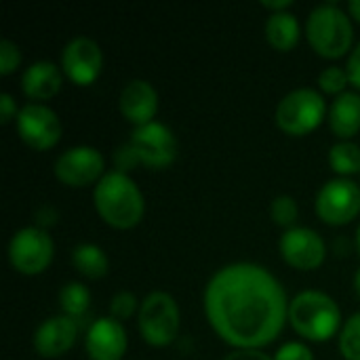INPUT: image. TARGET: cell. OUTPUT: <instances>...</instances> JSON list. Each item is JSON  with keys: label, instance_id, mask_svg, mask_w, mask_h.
<instances>
[{"label": "cell", "instance_id": "cell-7", "mask_svg": "<svg viewBox=\"0 0 360 360\" xmlns=\"http://www.w3.org/2000/svg\"><path fill=\"white\" fill-rule=\"evenodd\" d=\"M55 255L53 238L38 226L21 228L8 243V264L23 276H38L51 264Z\"/></svg>", "mask_w": 360, "mask_h": 360}, {"label": "cell", "instance_id": "cell-36", "mask_svg": "<svg viewBox=\"0 0 360 360\" xmlns=\"http://www.w3.org/2000/svg\"><path fill=\"white\" fill-rule=\"evenodd\" d=\"M356 249H359V253H360V226H359V230H356Z\"/></svg>", "mask_w": 360, "mask_h": 360}, {"label": "cell", "instance_id": "cell-1", "mask_svg": "<svg viewBox=\"0 0 360 360\" xmlns=\"http://www.w3.org/2000/svg\"><path fill=\"white\" fill-rule=\"evenodd\" d=\"M289 304L281 281L251 262L217 270L202 297L211 329L236 350H262L276 342L289 321Z\"/></svg>", "mask_w": 360, "mask_h": 360}, {"label": "cell", "instance_id": "cell-16", "mask_svg": "<svg viewBox=\"0 0 360 360\" xmlns=\"http://www.w3.org/2000/svg\"><path fill=\"white\" fill-rule=\"evenodd\" d=\"M118 110L124 120L135 124V129L150 124L154 122V116L158 112V93L148 80L133 78L120 91Z\"/></svg>", "mask_w": 360, "mask_h": 360}, {"label": "cell", "instance_id": "cell-28", "mask_svg": "<svg viewBox=\"0 0 360 360\" xmlns=\"http://www.w3.org/2000/svg\"><path fill=\"white\" fill-rule=\"evenodd\" d=\"M274 360H314V354L302 342H287L276 350Z\"/></svg>", "mask_w": 360, "mask_h": 360}, {"label": "cell", "instance_id": "cell-23", "mask_svg": "<svg viewBox=\"0 0 360 360\" xmlns=\"http://www.w3.org/2000/svg\"><path fill=\"white\" fill-rule=\"evenodd\" d=\"M340 352L346 360H360V312L352 314L340 331Z\"/></svg>", "mask_w": 360, "mask_h": 360}, {"label": "cell", "instance_id": "cell-30", "mask_svg": "<svg viewBox=\"0 0 360 360\" xmlns=\"http://www.w3.org/2000/svg\"><path fill=\"white\" fill-rule=\"evenodd\" d=\"M17 103L13 99L11 93H2L0 95V124H8L11 120H17Z\"/></svg>", "mask_w": 360, "mask_h": 360}, {"label": "cell", "instance_id": "cell-25", "mask_svg": "<svg viewBox=\"0 0 360 360\" xmlns=\"http://www.w3.org/2000/svg\"><path fill=\"white\" fill-rule=\"evenodd\" d=\"M350 84V78H348V72L346 68H338V65H329L325 68L321 74H319V86L323 93L327 95H344L346 93V86Z\"/></svg>", "mask_w": 360, "mask_h": 360}, {"label": "cell", "instance_id": "cell-18", "mask_svg": "<svg viewBox=\"0 0 360 360\" xmlns=\"http://www.w3.org/2000/svg\"><path fill=\"white\" fill-rule=\"evenodd\" d=\"M329 127L335 137L342 141H350L360 131V93L346 91L344 95L335 97L327 114Z\"/></svg>", "mask_w": 360, "mask_h": 360}, {"label": "cell", "instance_id": "cell-26", "mask_svg": "<svg viewBox=\"0 0 360 360\" xmlns=\"http://www.w3.org/2000/svg\"><path fill=\"white\" fill-rule=\"evenodd\" d=\"M139 308H141V304L137 302L135 293H131V291H120V293H116V295L112 297V302H110V316L122 323V321L133 319L135 312H139Z\"/></svg>", "mask_w": 360, "mask_h": 360}, {"label": "cell", "instance_id": "cell-24", "mask_svg": "<svg viewBox=\"0 0 360 360\" xmlns=\"http://www.w3.org/2000/svg\"><path fill=\"white\" fill-rule=\"evenodd\" d=\"M270 217L276 226L285 228V230H291L300 217V207H297V200L293 196H287V194H281L276 196L272 202H270Z\"/></svg>", "mask_w": 360, "mask_h": 360}, {"label": "cell", "instance_id": "cell-19", "mask_svg": "<svg viewBox=\"0 0 360 360\" xmlns=\"http://www.w3.org/2000/svg\"><path fill=\"white\" fill-rule=\"evenodd\" d=\"M302 38V25L300 19L289 13H272L266 21V40L268 44L278 53H289L297 46Z\"/></svg>", "mask_w": 360, "mask_h": 360}, {"label": "cell", "instance_id": "cell-8", "mask_svg": "<svg viewBox=\"0 0 360 360\" xmlns=\"http://www.w3.org/2000/svg\"><path fill=\"white\" fill-rule=\"evenodd\" d=\"M314 211L327 226H348L360 213V188L344 177L327 181L314 198Z\"/></svg>", "mask_w": 360, "mask_h": 360}, {"label": "cell", "instance_id": "cell-3", "mask_svg": "<svg viewBox=\"0 0 360 360\" xmlns=\"http://www.w3.org/2000/svg\"><path fill=\"white\" fill-rule=\"evenodd\" d=\"M289 323L308 342H329L344 327L340 306L323 291L297 293L289 304Z\"/></svg>", "mask_w": 360, "mask_h": 360}, {"label": "cell", "instance_id": "cell-15", "mask_svg": "<svg viewBox=\"0 0 360 360\" xmlns=\"http://www.w3.org/2000/svg\"><path fill=\"white\" fill-rule=\"evenodd\" d=\"M78 321L59 314L42 321L34 333V350L42 359H59L74 348L78 340Z\"/></svg>", "mask_w": 360, "mask_h": 360}, {"label": "cell", "instance_id": "cell-32", "mask_svg": "<svg viewBox=\"0 0 360 360\" xmlns=\"http://www.w3.org/2000/svg\"><path fill=\"white\" fill-rule=\"evenodd\" d=\"M221 360H274V356H270L262 350H234Z\"/></svg>", "mask_w": 360, "mask_h": 360}, {"label": "cell", "instance_id": "cell-10", "mask_svg": "<svg viewBox=\"0 0 360 360\" xmlns=\"http://www.w3.org/2000/svg\"><path fill=\"white\" fill-rule=\"evenodd\" d=\"M15 122L19 139L36 152H46L55 148L63 133V124L57 112L44 103H25L19 110Z\"/></svg>", "mask_w": 360, "mask_h": 360}, {"label": "cell", "instance_id": "cell-20", "mask_svg": "<svg viewBox=\"0 0 360 360\" xmlns=\"http://www.w3.org/2000/svg\"><path fill=\"white\" fill-rule=\"evenodd\" d=\"M72 266L80 276H84L89 281H99L108 274L110 259L101 247H97L93 243H82V245L74 247V251H72Z\"/></svg>", "mask_w": 360, "mask_h": 360}, {"label": "cell", "instance_id": "cell-27", "mask_svg": "<svg viewBox=\"0 0 360 360\" xmlns=\"http://www.w3.org/2000/svg\"><path fill=\"white\" fill-rule=\"evenodd\" d=\"M19 63H21L19 46L13 40L4 38L0 42V76H11L13 72H17Z\"/></svg>", "mask_w": 360, "mask_h": 360}, {"label": "cell", "instance_id": "cell-35", "mask_svg": "<svg viewBox=\"0 0 360 360\" xmlns=\"http://www.w3.org/2000/svg\"><path fill=\"white\" fill-rule=\"evenodd\" d=\"M354 293H356V297L360 300V268L356 270V274H354Z\"/></svg>", "mask_w": 360, "mask_h": 360}, {"label": "cell", "instance_id": "cell-5", "mask_svg": "<svg viewBox=\"0 0 360 360\" xmlns=\"http://www.w3.org/2000/svg\"><path fill=\"white\" fill-rule=\"evenodd\" d=\"M329 110L325 97L316 89H295L287 93L276 105V124L291 137H304L316 131L327 118Z\"/></svg>", "mask_w": 360, "mask_h": 360}, {"label": "cell", "instance_id": "cell-14", "mask_svg": "<svg viewBox=\"0 0 360 360\" xmlns=\"http://www.w3.org/2000/svg\"><path fill=\"white\" fill-rule=\"evenodd\" d=\"M129 348L124 325L112 316L97 319L89 325L84 350L91 360H122Z\"/></svg>", "mask_w": 360, "mask_h": 360}, {"label": "cell", "instance_id": "cell-29", "mask_svg": "<svg viewBox=\"0 0 360 360\" xmlns=\"http://www.w3.org/2000/svg\"><path fill=\"white\" fill-rule=\"evenodd\" d=\"M135 165H139V160H137V156H135V152H133V148H131L129 143L114 152V167H116V171L129 175V171H131Z\"/></svg>", "mask_w": 360, "mask_h": 360}, {"label": "cell", "instance_id": "cell-34", "mask_svg": "<svg viewBox=\"0 0 360 360\" xmlns=\"http://www.w3.org/2000/svg\"><path fill=\"white\" fill-rule=\"evenodd\" d=\"M348 15L360 23V0H350L348 2Z\"/></svg>", "mask_w": 360, "mask_h": 360}, {"label": "cell", "instance_id": "cell-11", "mask_svg": "<svg viewBox=\"0 0 360 360\" xmlns=\"http://www.w3.org/2000/svg\"><path fill=\"white\" fill-rule=\"evenodd\" d=\"M55 177L68 188L97 186L105 175V160L97 148L74 146L55 160Z\"/></svg>", "mask_w": 360, "mask_h": 360}, {"label": "cell", "instance_id": "cell-33", "mask_svg": "<svg viewBox=\"0 0 360 360\" xmlns=\"http://www.w3.org/2000/svg\"><path fill=\"white\" fill-rule=\"evenodd\" d=\"M291 4H293V0H278V2L264 0V2H262V6L270 11V15H272V13H283V11H289V8H291Z\"/></svg>", "mask_w": 360, "mask_h": 360}, {"label": "cell", "instance_id": "cell-12", "mask_svg": "<svg viewBox=\"0 0 360 360\" xmlns=\"http://www.w3.org/2000/svg\"><path fill=\"white\" fill-rule=\"evenodd\" d=\"M281 257L287 262V266L310 272L325 264L327 257V245L319 232L312 228H291L285 230L278 243Z\"/></svg>", "mask_w": 360, "mask_h": 360}, {"label": "cell", "instance_id": "cell-6", "mask_svg": "<svg viewBox=\"0 0 360 360\" xmlns=\"http://www.w3.org/2000/svg\"><path fill=\"white\" fill-rule=\"evenodd\" d=\"M137 327H139V335L148 346L152 348L171 346L177 340L181 327V314L175 297L165 291H154L146 295L137 312Z\"/></svg>", "mask_w": 360, "mask_h": 360}, {"label": "cell", "instance_id": "cell-2", "mask_svg": "<svg viewBox=\"0 0 360 360\" xmlns=\"http://www.w3.org/2000/svg\"><path fill=\"white\" fill-rule=\"evenodd\" d=\"M97 215L114 230H131L139 226L146 213V200L139 186L120 171H110L93 190Z\"/></svg>", "mask_w": 360, "mask_h": 360}, {"label": "cell", "instance_id": "cell-21", "mask_svg": "<svg viewBox=\"0 0 360 360\" xmlns=\"http://www.w3.org/2000/svg\"><path fill=\"white\" fill-rule=\"evenodd\" d=\"M329 167L338 177L348 179L360 173V146L354 141H338L329 150Z\"/></svg>", "mask_w": 360, "mask_h": 360}, {"label": "cell", "instance_id": "cell-22", "mask_svg": "<svg viewBox=\"0 0 360 360\" xmlns=\"http://www.w3.org/2000/svg\"><path fill=\"white\" fill-rule=\"evenodd\" d=\"M91 306V291L82 283H68L59 291V308L61 314L78 321L80 316L86 314Z\"/></svg>", "mask_w": 360, "mask_h": 360}, {"label": "cell", "instance_id": "cell-17", "mask_svg": "<svg viewBox=\"0 0 360 360\" xmlns=\"http://www.w3.org/2000/svg\"><path fill=\"white\" fill-rule=\"evenodd\" d=\"M63 70L53 61H34L21 76V91L32 103L53 99L63 84Z\"/></svg>", "mask_w": 360, "mask_h": 360}, {"label": "cell", "instance_id": "cell-31", "mask_svg": "<svg viewBox=\"0 0 360 360\" xmlns=\"http://www.w3.org/2000/svg\"><path fill=\"white\" fill-rule=\"evenodd\" d=\"M346 72H348L350 84H354V89L360 91V42L350 51V55H348Z\"/></svg>", "mask_w": 360, "mask_h": 360}, {"label": "cell", "instance_id": "cell-13", "mask_svg": "<svg viewBox=\"0 0 360 360\" xmlns=\"http://www.w3.org/2000/svg\"><path fill=\"white\" fill-rule=\"evenodd\" d=\"M61 70L76 86L93 84L103 70L101 46L86 36L72 38L61 53Z\"/></svg>", "mask_w": 360, "mask_h": 360}, {"label": "cell", "instance_id": "cell-4", "mask_svg": "<svg viewBox=\"0 0 360 360\" xmlns=\"http://www.w3.org/2000/svg\"><path fill=\"white\" fill-rule=\"evenodd\" d=\"M306 38L312 51L325 59H340L352 51V17L338 4H319L306 21Z\"/></svg>", "mask_w": 360, "mask_h": 360}, {"label": "cell", "instance_id": "cell-9", "mask_svg": "<svg viewBox=\"0 0 360 360\" xmlns=\"http://www.w3.org/2000/svg\"><path fill=\"white\" fill-rule=\"evenodd\" d=\"M129 146L133 148L139 165L152 171H162L171 167L179 152L177 137L173 135V131L167 124L156 122V120L133 129Z\"/></svg>", "mask_w": 360, "mask_h": 360}]
</instances>
